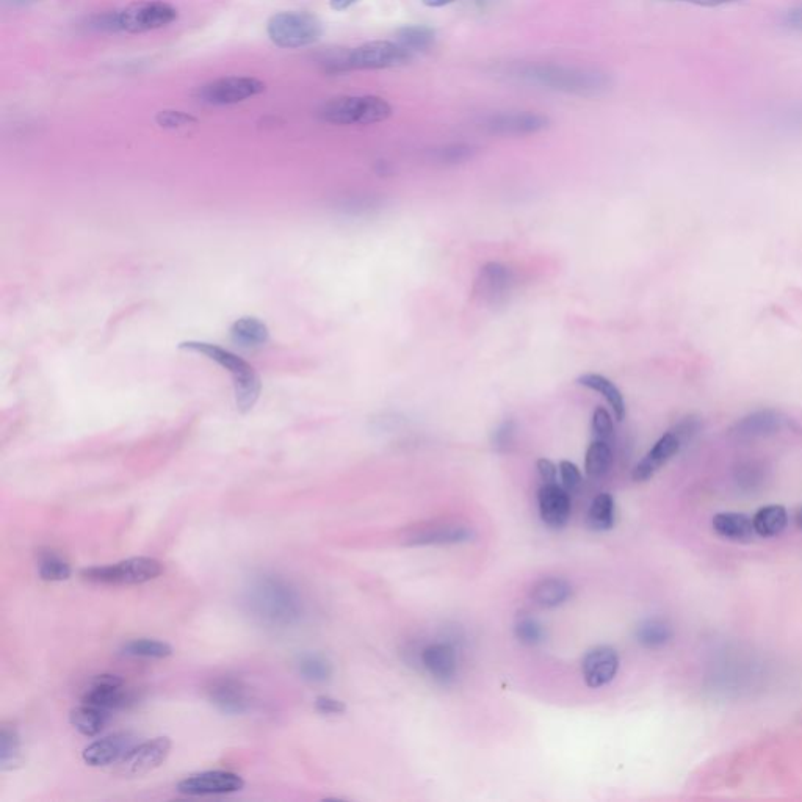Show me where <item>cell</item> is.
<instances>
[{
  "mask_svg": "<svg viewBox=\"0 0 802 802\" xmlns=\"http://www.w3.org/2000/svg\"><path fill=\"white\" fill-rule=\"evenodd\" d=\"M682 4L698 5V7H726V5L740 4L743 0H671Z\"/></svg>",
  "mask_w": 802,
  "mask_h": 802,
  "instance_id": "f6af8a7d",
  "label": "cell"
},
{
  "mask_svg": "<svg viewBox=\"0 0 802 802\" xmlns=\"http://www.w3.org/2000/svg\"><path fill=\"white\" fill-rule=\"evenodd\" d=\"M2 2H4L5 7L18 8L29 7V5L38 4V2H43V0H2Z\"/></svg>",
  "mask_w": 802,
  "mask_h": 802,
  "instance_id": "c3c4849f",
  "label": "cell"
},
{
  "mask_svg": "<svg viewBox=\"0 0 802 802\" xmlns=\"http://www.w3.org/2000/svg\"><path fill=\"white\" fill-rule=\"evenodd\" d=\"M636 638H638V643L643 644L644 647L657 649L671 641L672 630L666 622L660 621V619H649L636 629Z\"/></svg>",
  "mask_w": 802,
  "mask_h": 802,
  "instance_id": "e575fe53",
  "label": "cell"
},
{
  "mask_svg": "<svg viewBox=\"0 0 802 802\" xmlns=\"http://www.w3.org/2000/svg\"><path fill=\"white\" fill-rule=\"evenodd\" d=\"M414 55L397 41L376 40L347 51L348 71H378L409 65Z\"/></svg>",
  "mask_w": 802,
  "mask_h": 802,
  "instance_id": "ba28073f",
  "label": "cell"
},
{
  "mask_svg": "<svg viewBox=\"0 0 802 802\" xmlns=\"http://www.w3.org/2000/svg\"><path fill=\"white\" fill-rule=\"evenodd\" d=\"M121 654L126 657L134 658H167L173 655V647L168 643H163L159 640H149V638H140V640L127 641L121 646Z\"/></svg>",
  "mask_w": 802,
  "mask_h": 802,
  "instance_id": "d6a6232c",
  "label": "cell"
},
{
  "mask_svg": "<svg viewBox=\"0 0 802 802\" xmlns=\"http://www.w3.org/2000/svg\"><path fill=\"white\" fill-rule=\"evenodd\" d=\"M163 572L156 558L135 557L105 566H93L80 572L82 579L96 585H141L156 580Z\"/></svg>",
  "mask_w": 802,
  "mask_h": 802,
  "instance_id": "8992f818",
  "label": "cell"
},
{
  "mask_svg": "<svg viewBox=\"0 0 802 802\" xmlns=\"http://www.w3.org/2000/svg\"><path fill=\"white\" fill-rule=\"evenodd\" d=\"M38 575L44 582H65L71 577V566L54 550H44L38 555Z\"/></svg>",
  "mask_w": 802,
  "mask_h": 802,
  "instance_id": "4dcf8cb0",
  "label": "cell"
},
{
  "mask_svg": "<svg viewBox=\"0 0 802 802\" xmlns=\"http://www.w3.org/2000/svg\"><path fill=\"white\" fill-rule=\"evenodd\" d=\"M618 669V652L610 646L593 647L583 658L582 672L589 688L604 687L615 679Z\"/></svg>",
  "mask_w": 802,
  "mask_h": 802,
  "instance_id": "9a60e30c",
  "label": "cell"
},
{
  "mask_svg": "<svg viewBox=\"0 0 802 802\" xmlns=\"http://www.w3.org/2000/svg\"><path fill=\"white\" fill-rule=\"evenodd\" d=\"M318 116L337 126H372L392 116V105L380 96H337L323 102Z\"/></svg>",
  "mask_w": 802,
  "mask_h": 802,
  "instance_id": "277c9868",
  "label": "cell"
},
{
  "mask_svg": "<svg viewBox=\"0 0 802 802\" xmlns=\"http://www.w3.org/2000/svg\"><path fill=\"white\" fill-rule=\"evenodd\" d=\"M577 384L586 387V389H591V391L599 392L610 403L616 419L619 422L624 420L625 411H627L624 395H622V392L619 391L618 386L613 381L608 380L604 375H599V373H585V375L577 378Z\"/></svg>",
  "mask_w": 802,
  "mask_h": 802,
  "instance_id": "d4e9b609",
  "label": "cell"
},
{
  "mask_svg": "<svg viewBox=\"0 0 802 802\" xmlns=\"http://www.w3.org/2000/svg\"><path fill=\"white\" fill-rule=\"evenodd\" d=\"M536 467H538L539 477H541L542 481H544V485H552V483H557L558 472H560V470H558V467L555 466V463H552L550 459H538Z\"/></svg>",
  "mask_w": 802,
  "mask_h": 802,
  "instance_id": "ee69618b",
  "label": "cell"
},
{
  "mask_svg": "<svg viewBox=\"0 0 802 802\" xmlns=\"http://www.w3.org/2000/svg\"><path fill=\"white\" fill-rule=\"evenodd\" d=\"M179 11L163 0H137L118 10V32L145 33L178 21Z\"/></svg>",
  "mask_w": 802,
  "mask_h": 802,
  "instance_id": "52a82bcc",
  "label": "cell"
},
{
  "mask_svg": "<svg viewBox=\"0 0 802 802\" xmlns=\"http://www.w3.org/2000/svg\"><path fill=\"white\" fill-rule=\"evenodd\" d=\"M682 445L683 441L676 431L671 430L663 434L662 438L658 439L654 447L649 450V453L641 459L640 463L636 464L632 474L633 480L638 483L651 480L658 470L680 452Z\"/></svg>",
  "mask_w": 802,
  "mask_h": 802,
  "instance_id": "e0dca14e",
  "label": "cell"
},
{
  "mask_svg": "<svg viewBox=\"0 0 802 802\" xmlns=\"http://www.w3.org/2000/svg\"><path fill=\"white\" fill-rule=\"evenodd\" d=\"M475 154L474 146L466 145V143H455V145H447L439 148L434 152V159L444 165H459V163L467 162L472 159Z\"/></svg>",
  "mask_w": 802,
  "mask_h": 802,
  "instance_id": "8d00e7d4",
  "label": "cell"
},
{
  "mask_svg": "<svg viewBox=\"0 0 802 802\" xmlns=\"http://www.w3.org/2000/svg\"><path fill=\"white\" fill-rule=\"evenodd\" d=\"M358 2H361V0H329V7L333 8L334 11H345L358 4Z\"/></svg>",
  "mask_w": 802,
  "mask_h": 802,
  "instance_id": "7dc6e473",
  "label": "cell"
},
{
  "mask_svg": "<svg viewBox=\"0 0 802 802\" xmlns=\"http://www.w3.org/2000/svg\"><path fill=\"white\" fill-rule=\"evenodd\" d=\"M453 2H456V0H422V4L430 8L447 7V5L453 4Z\"/></svg>",
  "mask_w": 802,
  "mask_h": 802,
  "instance_id": "681fc988",
  "label": "cell"
},
{
  "mask_svg": "<svg viewBox=\"0 0 802 802\" xmlns=\"http://www.w3.org/2000/svg\"><path fill=\"white\" fill-rule=\"evenodd\" d=\"M434 40L436 33L427 26H403L395 33V41L412 55L430 51L434 46Z\"/></svg>",
  "mask_w": 802,
  "mask_h": 802,
  "instance_id": "f1b7e54d",
  "label": "cell"
},
{
  "mask_svg": "<svg viewBox=\"0 0 802 802\" xmlns=\"http://www.w3.org/2000/svg\"><path fill=\"white\" fill-rule=\"evenodd\" d=\"M315 709L322 715H342L347 710L344 702L339 699L329 698V696H318L315 699Z\"/></svg>",
  "mask_w": 802,
  "mask_h": 802,
  "instance_id": "7bdbcfd3",
  "label": "cell"
},
{
  "mask_svg": "<svg viewBox=\"0 0 802 802\" xmlns=\"http://www.w3.org/2000/svg\"><path fill=\"white\" fill-rule=\"evenodd\" d=\"M206 696L210 704L224 715H243L251 707L250 688L235 677H218L207 685Z\"/></svg>",
  "mask_w": 802,
  "mask_h": 802,
  "instance_id": "30bf717a",
  "label": "cell"
},
{
  "mask_svg": "<svg viewBox=\"0 0 802 802\" xmlns=\"http://www.w3.org/2000/svg\"><path fill=\"white\" fill-rule=\"evenodd\" d=\"M156 123L160 127H165V129H181V127L198 123V120L190 113L178 112V110H163V112L157 113Z\"/></svg>",
  "mask_w": 802,
  "mask_h": 802,
  "instance_id": "f35d334b",
  "label": "cell"
},
{
  "mask_svg": "<svg viewBox=\"0 0 802 802\" xmlns=\"http://www.w3.org/2000/svg\"><path fill=\"white\" fill-rule=\"evenodd\" d=\"M796 525H798L799 530H802V508H799L798 513H796Z\"/></svg>",
  "mask_w": 802,
  "mask_h": 802,
  "instance_id": "f907efd6",
  "label": "cell"
},
{
  "mask_svg": "<svg viewBox=\"0 0 802 802\" xmlns=\"http://www.w3.org/2000/svg\"><path fill=\"white\" fill-rule=\"evenodd\" d=\"M787 419L781 412L774 409H760L751 412L748 416L738 420L730 428V436L738 441H751V439L766 438L771 434L779 433L785 427Z\"/></svg>",
  "mask_w": 802,
  "mask_h": 802,
  "instance_id": "2e32d148",
  "label": "cell"
},
{
  "mask_svg": "<svg viewBox=\"0 0 802 802\" xmlns=\"http://www.w3.org/2000/svg\"><path fill=\"white\" fill-rule=\"evenodd\" d=\"M514 284L513 271L499 262H489L481 268L475 281V293L488 303H497L506 293H510Z\"/></svg>",
  "mask_w": 802,
  "mask_h": 802,
  "instance_id": "ffe728a7",
  "label": "cell"
},
{
  "mask_svg": "<svg viewBox=\"0 0 802 802\" xmlns=\"http://www.w3.org/2000/svg\"><path fill=\"white\" fill-rule=\"evenodd\" d=\"M511 74L527 84L577 96H599L611 87L610 76L599 69L533 63L517 66Z\"/></svg>",
  "mask_w": 802,
  "mask_h": 802,
  "instance_id": "7a4b0ae2",
  "label": "cell"
},
{
  "mask_svg": "<svg viewBox=\"0 0 802 802\" xmlns=\"http://www.w3.org/2000/svg\"><path fill=\"white\" fill-rule=\"evenodd\" d=\"M472 538V530L464 525L431 524L428 527L414 528L408 536V544L425 546V544H456Z\"/></svg>",
  "mask_w": 802,
  "mask_h": 802,
  "instance_id": "44dd1931",
  "label": "cell"
},
{
  "mask_svg": "<svg viewBox=\"0 0 802 802\" xmlns=\"http://www.w3.org/2000/svg\"><path fill=\"white\" fill-rule=\"evenodd\" d=\"M588 525L596 532H607L615 525V499L613 495H597L588 511Z\"/></svg>",
  "mask_w": 802,
  "mask_h": 802,
  "instance_id": "f546056e",
  "label": "cell"
},
{
  "mask_svg": "<svg viewBox=\"0 0 802 802\" xmlns=\"http://www.w3.org/2000/svg\"><path fill=\"white\" fill-rule=\"evenodd\" d=\"M613 466V450L607 441H596L589 445L585 458V470L589 477L600 478L607 475Z\"/></svg>",
  "mask_w": 802,
  "mask_h": 802,
  "instance_id": "1f68e13d",
  "label": "cell"
},
{
  "mask_svg": "<svg viewBox=\"0 0 802 802\" xmlns=\"http://www.w3.org/2000/svg\"><path fill=\"white\" fill-rule=\"evenodd\" d=\"M785 24L792 29L802 30V5L792 8L785 15Z\"/></svg>",
  "mask_w": 802,
  "mask_h": 802,
  "instance_id": "bcb514c9",
  "label": "cell"
},
{
  "mask_svg": "<svg viewBox=\"0 0 802 802\" xmlns=\"http://www.w3.org/2000/svg\"><path fill=\"white\" fill-rule=\"evenodd\" d=\"M323 22L308 11H281L267 22L271 43L281 49L312 46L323 37Z\"/></svg>",
  "mask_w": 802,
  "mask_h": 802,
  "instance_id": "5b68a950",
  "label": "cell"
},
{
  "mask_svg": "<svg viewBox=\"0 0 802 802\" xmlns=\"http://www.w3.org/2000/svg\"><path fill=\"white\" fill-rule=\"evenodd\" d=\"M297 668L300 676L309 682L325 683L333 676V666L328 658L320 654L301 655Z\"/></svg>",
  "mask_w": 802,
  "mask_h": 802,
  "instance_id": "836d02e7",
  "label": "cell"
},
{
  "mask_svg": "<svg viewBox=\"0 0 802 802\" xmlns=\"http://www.w3.org/2000/svg\"><path fill=\"white\" fill-rule=\"evenodd\" d=\"M756 533L762 538H776L788 525V514L784 506L768 505L757 511L752 519Z\"/></svg>",
  "mask_w": 802,
  "mask_h": 802,
  "instance_id": "4316f807",
  "label": "cell"
},
{
  "mask_svg": "<svg viewBox=\"0 0 802 802\" xmlns=\"http://www.w3.org/2000/svg\"><path fill=\"white\" fill-rule=\"evenodd\" d=\"M231 336L242 347H261L268 340V328L259 318L243 317L232 325Z\"/></svg>",
  "mask_w": 802,
  "mask_h": 802,
  "instance_id": "83f0119b",
  "label": "cell"
},
{
  "mask_svg": "<svg viewBox=\"0 0 802 802\" xmlns=\"http://www.w3.org/2000/svg\"><path fill=\"white\" fill-rule=\"evenodd\" d=\"M713 530L721 538L735 542H749L757 535L752 519L741 513L716 514L713 517Z\"/></svg>",
  "mask_w": 802,
  "mask_h": 802,
  "instance_id": "603a6c76",
  "label": "cell"
},
{
  "mask_svg": "<svg viewBox=\"0 0 802 802\" xmlns=\"http://www.w3.org/2000/svg\"><path fill=\"white\" fill-rule=\"evenodd\" d=\"M422 663L431 676L439 682L452 680L458 669L455 649L445 643L430 644L425 647L422 652Z\"/></svg>",
  "mask_w": 802,
  "mask_h": 802,
  "instance_id": "7402d4cb",
  "label": "cell"
},
{
  "mask_svg": "<svg viewBox=\"0 0 802 802\" xmlns=\"http://www.w3.org/2000/svg\"><path fill=\"white\" fill-rule=\"evenodd\" d=\"M246 611L268 627H290L303 616L304 605L298 589L276 574L254 575L243 588Z\"/></svg>",
  "mask_w": 802,
  "mask_h": 802,
  "instance_id": "6da1fadb",
  "label": "cell"
},
{
  "mask_svg": "<svg viewBox=\"0 0 802 802\" xmlns=\"http://www.w3.org/2000/svg\"><path fill=\"white\" fill-rule=\"evenodd\" d=\"M171 740L168 737H157L134 746L127 756L121 760L120 773L123 776H143L156 770L170 756Z\"/></svg>",
  "mask_w": 802,
  "mask_h": 802,
  "instance_id": "4fadbf2b",
  "label": "cell"
},
{
  "mask_svg": "<svg viewBox=\"0 0 802 802\" xmlns=\"http://www.w3.org/2000/svg\"><path fill=\"white\" fill-rule=\"evenodd\" d=\"M0 765L2 770H13L21 763V738L18 732L10 727H4L0 734Z\"/></svg>",
  "mask_w": 802,
  "mask_h": 802,
  "instance_id": "d590c367",
  "label": "cell"
},
{
  "mask_svg": "<svg viewBox=\"0 0 802 802\" xmlns=\"http://www.w3.org/2000/svg\"><path fill=\"white\" fill-rule=\"evenodd\" d=\"M550 126L546 115L535 112H508L486 118L483 127L492 135L500 137H524L539 134Z\"/></svg>",
  "mask_w": 802,
  "mask_h": 802,
  "instance_id": "7c38bea8",
  "label": "cell"
},
{
  "mask_svg": "<svg viewBox=\"0 0 802 802\" xmlns=\"http://www.w3.org/2000/svg\"><path fill=\"white\" fill-rule=\"evenodd\" d=\"M593 433L594 438L599 441H610L615 434V425L611 420L610 412L605 408H597L593 414Z\"/></svg>",
  "mask_w": 802,
  "mask_h": 802,
  "instance_id": "ab89813d",
  "label": "cell"
},
{
  "mask_svg": "<svg viewBox=\"0 0 802 802\" xmlns=\"http://www.w3.org/2000/svg\"><path fill=\"white\" fill-rule=\"evenodd\" d=\"M82 702L112 713L131 704L132 696L124 688V682L121 677L102 674V676L94 677L91 680L90 685L85 690Z\"/></svg>",
  "mask_w": 802,
  "mask_h": 802,
  "instance_id": "5bb4252c",
  "label": "cell"
},
{
  "mask_svg": "<svg viewBox=\"0 0 802 802\" xmlns=\"http://www.w3.org/2000/svg\"><path fill=\"white\" fill-rule=\"evenodd\" d=\"M572 596V586L560 577L542 579L532 588V599L541 608H557Z\"/></svg>",
  "mask_w": 802,
  "mask_h": 802,
  "instance_id": "cb8c5ba5",
  "label": "cell"
},
{
  "mask_svg": "<svg viewBox=\"0 0 802 802\" xmlns=\"http://www.w3.org/2000/svg\"><path fill=\"white\" fill-rule=\"evenodd\" d=\"M179 348L206 356L210 361L217 362L223 369L228 370L234 383L235 403L239 411L250 412L254 408L261 394V380L248 362L234 355L232 351L206 342H184Z\"/></svg>",
  "mask_w": 802,
  "mask_h": 802,
  "instance_id": "3957f363",
  "label": "cell"
},
{
  "mask_svg": "<svg viewBox=\"0 0 802 802\" xmlns=\"http://www.w3.org/2000/svg\"><path fill=\"white\" fill-rule=\"evenodd\" d=\"M109 716L110 712H107V710L82 702L79 707L71 710L69 721L80 734L85 735V737H94V735L101 734L102 730H104L105 724L109 721Z\"/></svg>",
  "mask_w": 802,
  "mask_h": 802,
  "instance_id": "484cf974",
  "label": "cell"
},
{
  "mask_svg": "<svg viewBox=\"0 0 802 802\" xmlns=\"http://www.w3.org/2000/svg\"><path fill=\"white\" fill-rule=\"evenodd\" d=\"M558 470H560L561 483H563L564 488L568 489V491H574V489L579 488L580 483H582V472H580L579 467L575 466L571 461H561Z\"/></svg>",
  "mask_w": 802,
  "mask_h": 802,
  "instance_id": "b9f144b4",
  "label": "cell"
},
{
  "mask_svg": "<svg viewBox=\"0 0 802 802\" xmlns=\"http://www.w3.org/2000/svg\"><path fill=\"white\" fill-rule=\"evenodd\" d=\"M134 746V738L129 734L110 735V737L91 743L88 748H85L82 757L90 766L115 765V763H120Z\"/></svg>",
  "mask_w": 802,
  "mask_h": 802,
  "instance_id": "d6986e66",
  "label": "cell"
},
{
  "mask_svg": "<svg viewBox=\"0 0 802 802\" xmlns=\"http://www.w3.org/2000/svg\"><path fill=\"white\" fill-rule=\"evenodd\" d=\"M516 636L521 643L536 646L544 638V630L536 619L524 618L516 624Z\"/></svg>",
  "mask_w": 802,
  "mask_h": 802,
  "instance_id": "74e56055",
  "label": "cell"
},
{
  "mask_svg": "<svg viewBox=\"0 0 802 802\" xmlns=\"http://www.w3.org/2000/svg\"><path fill=\"white\" fill-rule=\"evenodd\" d=\"M514 434H516V423L513 420H505V422L500 423L497 430L492 433V445L500 452L503 450H508L513 444L514 441Z\"/></svg>",
  "mask_w": 802,
  "mask_h": 802,
  "instance_id": "60d3db41",
  "label": "cell"
},
{
  "mask_svg": "<svg viewBox=\"0 0 802 802\" xmlns=\"http://www.w3.org/2000/svg\"><path fill=\"white\" fill-rule=\"evenodd\" d=\"M245 787L239 774L231 771H204L185 777L178 784V792L187 796L228 795L237 793Z\"/></svg>",
  "mask_w": 802,
  "mask_h": 802,
  "instance_id": "8fae6325",
  "label": "cell"
},
{
  "mask_svg": "<svg viewBox=\"0 0 802 802\" xmlns=\"http://www.w3.org/2000/svg\"><path fill=\"white\" fill-rule=\"evenodd\" d=\"M538 503L544 524L552 528H561L568 524L571 517V497L563 485H542L538 492Z\"/></svg>",
  "mask_w": 802,
  "mask_h": 802,
  "instance_id": "ac0fdd59",
  "label": "cell"
},
{
  "mask_svg": "<svg viewBox=\"0 0 802 802\" xmlns=\"http://www.w3.org/2000/svg\"><path fill=\"white\" fill-rule=\"evenodd\" d=\"M267 85L261 79L248 76L221 77L196 88L195 98L210 107L239 104L264 93Z\"/></svg>",
  "mask_w": 802,
  "mask_h": 802,
  "instance_id": "9c48e42d",
  "label": "cell"
}]
</instances>
